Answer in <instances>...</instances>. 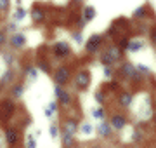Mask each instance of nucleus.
<instances>
[{
	"label": "nucleus",
	"mask_w": 156,
	"mask_h": 148,
	"mask_svg": "<svg viewBox=\"0 0 156 148\" xmlns=\"http://www.w3.org/2000/svg\"><path fill=\"white\" fill-rule=\"evenodd\" d=\"M73 39L76 40L78 44H80V42H82V35H80V33H75V35H73Z\"/></svg>",
	"instance_id": "nucleus-27"
},
{
	"label": "nucleus",
	"mask_w": 156,
	"mask_h": 148,
	"mask_svg": "<svg viewBox=\"0 0 156 148\" xmlns=\"http://www.w3.org/2000/svg\"><path fill=\"white\" fill-rule=\"evenodd\" d=\"M151 39H153V42H154V44H156V30H154V31H153V37H151Z\"/></svg>",
	"instance_id": "nucleus-28"
},
{
	"label": "nucleus",
	"mask_w": 156,
	"mask_h": 148,
	"mask_svg": "<svg viewBox=\"0 0 156 148\" xmlns=\"http://www.w3.org/2000/svg\"><path fill=\"white\" fill-rule=\"evenodd\" d=\"M118 101H120L122 106H128V105L132 103V96H130L128 92H122V94L118 96Z\"/></svg>",
	"instance_id": "nucleus-9"
},
{
	"label": "nucleus",
	"mask_w": 156,
	"mask_h": 148,
	"mask_svg": "<svg viewBox=\"0 0 156 148\" xmlns=\"http://www.w3.org/2000/svg\"><path fill=\"white\" fill-rule=\"evenodd\" d=\"M56 96L62 101V105H69V103H71V98H69V94H68V92L64 91L62 87H56Z\"/></svg>",
	"instance_id": "nucleus-5"
},
{
	"label": "nucleus",
	"mask_w": 156,
	"mask_h": 148,
	"mask_svg": "<svg viewBox=\"0 0 156 148\" xmlns=\"http://www.w3.org/2000/svg\"><path fill=\"white\" fill-rule=\"evenodd\" d=\"M125 122H127V120H125L123 115H113V119H111V125L115 129H123Z\"/></svg>",
	"instance_id": "nucleus-6"
},
{
	"label": "nucleus",
	"mask_w": 156,
	"mask_h": 148,
	"mask_svg": "<svg viewBox=\"0 0 156 148\" xmlns=\"http://www.w3.org/2000/svg\"><path fill=\"white\" fill-rule=\"evenodd\" d=\"M94 16H95L94 7H85V16H83V19H85V21H90V19H92Z\"/></svg>",
	"instance_id": "nucleus-15"
},
{
	"label": "nucleus",
	"mask_w": 156,
	"mask_h": 148,
	"mask_svg": "<svg viewBox=\"0 0 156 148\" xmlns=\"http://www.w3.org/2000/svg\"><path fill=\"white\" fill-rule=\"evenodd\" d=\"M56 80L59 82V84H66L68 80H69V72H68V68H59L56 72Z\"/></svg>",
	"instance_id": "nucleus-4"
},
{
	"label": "nucleus",
	"mask_w": 156,
	"mask_h": 148,
	"mask_svg": "<svg viewBox=\"0 0 156 148\" xmlns=\"http://www.w3.org/2000/svg\"><path fill=\"white\" fill-rule=\"evenodd\" d=\"M9 80H12V73H11V72H7V73L4 75V82H9Z\"/></svg>",
	"instance_id": "nucleus-25"
},
{
	"label": "nucleus",
	"mask_w": 156,
	"mask_h": 148,
	"mask_svg": "<svg viewBox=\"0 0 156 148\" xmlns=\"http://www.w3.org/2000/svg\"><path fill=\"white\" fill-rule=\"evenodd\" d=\"M64 131H68L69 134L75 136V132H76V120H66L64 122Z\"/></svg>",
	"instance_id": "nucleus-11"
},
{
	"label": "nucleus",
	"mask_w": 156,
	"mask_h": 148,
	"mask_svg": "<svg viewBox=\"0 0 156 148\" xmlns=\"http://www.w3.org/2000/svg\"><path fill=\"white\" fill-rule=\"evenodd\" d=\"M26 145H28L30 148H33L35 145H37V143H35V139H33V136H30V138H28V141H26Z\"/></svg>",
	"instance_id": "nucleus-21"
},
{
	"label": "nucleus",
	"mask_w": 156,
	"mask_h": 148,
	"mask_svg": "<svg viewBox=\"0 0 156 148\" xmlns=\"http://www.w3.org/2000/svg\"><path fill=\"white\" fill-rule=\"evenodd\" d=\"M75 84H76L78 87H82V89H85V87L90 84V77L89 73H85V72H82V73L76 75V79H75Z\"/></svg>",
	"instance_id": "nucleus-2"
},
{
	"label": "nucleus",
	"mask_w": 156,
	"mask_h": 148,
	"mask_svg": "<svg viewBox=\"0 0 156 148\" xmlns=\"http://www.w3.org/2000/svg\"><path fill=\"white\" fill-rule=\"evenodd\" d=\"M92 129H94V127H92L90 124H83V127H82V132H83V134H90V132H92Z\"/></svg>",
	"instance_id": "nucleus-18"
},
{
	"label": "nucleus",
	"mask_w": 156,
	"mask_h": 148,
	"mask_svg": "<svg viewBox=\"0 0 156 148\" xmlns=\"http://www.w3.org/2000/svg\"><path fill=\"white\" fill-rule=\"evenodd\" d=\"M54 52H56L57 56H68L69 54V46H68L66 42H59L54 46Z\"/></svg>",
	"instance_id": "nucleus-3"
},
{
	"label": "nucleus",
	"mask_w": 156,
	"mask_h": 148,
	"mask_svg": "<svg viewBox=\"0 0 156 148\" xmlns=\"http://www.w3.org/2000/svg\"><path fill=\"white\" fill-rule=\"evenodd\" d=\"M5 139L9 145H16L17 143V131L16 129H7L5 131Z\"/></svg>",
	"instance_id": "nucleus-7"
},
{
	"label": "nucleus",
	"mask_w": 156,
	"mask_h": 148,
	"mask_svg": "<svg viewBox=\"0 0 156 148\" xmlns=\"http://www.w3.org/2000/svg\"><path fill=\"white\" fill-rule=\"evenodd\" d=\"M12 92H14V96H21L23 94V86H16Z\"/></svg>",
	"instance_id": "nucleus-19"
},
{
	"label": "nucleus",
	"mask_w": 156,
	"mask_h": 148,
	"mask_svg": "<svg viewBox=\"0 0 156 148\" xmlns=\"http://www.w3.org/2000/svg\"><path fill=\"white\" fill-rule=\"evenodd\" d=\"M2 112L11 115L12 112H14V103H12V101H4V103H2Z\"/></svg>",
	"instance_id": "nucleus-13"
},
{
	"label": "nucleus",
	"mask_w": 156,
	"mask_h": 148,
	"mask_svg": "<svg viewBox=\"0 0 156 148\" xmlns=\"http://www.w3.org/2000/svg\"><path fill=\"white\" fill-rule=\"evenodd\" d=\"M101 44H102V37H101V35H94V37L87 42V51H89V52H95L101 47Z\"/></svg>",
	"instance_id": "nucleus-1"
},
{
	"label": "nucleus",
	"mask_w": 156,
	"mask_h": 148,
	"mask_svg": "<svg viewBox=\"0 0 156 148\" xmlns=\"http://www.w3.org/2000/svg\"><path fill=\"white\" fill-rule=\"evenodd\" d=\"M31 14H33V19L37 21V23H42V21L45 19V14H44V11H42L40 7H33V12H31Z\"/></svg>",
	"instance_id": "nucleus-10"
},
{
	"label": "nucleus",
	"mask_w": 156,
	"mask_h": 148,
	"mask_svg": "<svg viewBox=\"0 0 156 148\" xmlns=\"http://www.w3.org/2000/svg\"><path fill=\"white\" fill-rule=\"evenodd\" d=\"M24 35L23 33H16V35H12V39H11V42H12V46L14 47H17V49H19V47H23L24 46Z\"/></svg>",
	"instance_id": "nucleus-8"
},
{
	"label": "nucleus",
	"mask_w": 156,
	"mask_h": 148,
	"mask_svg": "<svg viewBox=\"0 0 156 148\" xmlns=\"http://www.w3.org/2000/svg\"><path fill=\"white\" fill-rule=\"evenodd\" d=\"M142 46H144V42H140V40H135V42H130V44H128V51L135 52V51H139V49H140Z\"/></svg>",
	"instance_id": "nucleus-14"
},
{
	"label": "nucleus",
	"mask_w": 156,
	"mask_h": 148,
	"mask_svg": "<svg viewBox=\"0 0 156 148\" xmlns=\"http://www.w3.org/2000/svg\"><path fill=\"white\" fill-rule=\"evenodd\" d=\"M92 113H94L95 117H99V119H102V117H104V112H102V110H94Z\"/></svg>",
	"instance_id": "nucleus-23"
},
{
	"label": "nucleus",
	"mask_w": 156,
	"mask_h": 148,
	"mask_svg": "<svg viewBox=\"0 0 156 148\" xmlns=\"http://www.w3.org/2000/svg\"><path fill=\"white\" fill-rule=\"evenodd\" d=\"M4 40H5V39H4V35L0 33V46H2V42H4Z\"/></svg>",
	"instance_id": "nucleus-29"
},
{
	"label": "nucleus",
	"mask_w": 156,
	"mask_h": 148,
	"mask_svg": "<svg viewBox=\"0 0 156 148\" xmlns=\"http://www.w3.org/2000/svg\"><path fill=\"white\" fill-rule=\"evenodd\" d=\"M95 98H97V101H99V103L104 101V96H102V92H97V94H95Z\"/></svg>",
	"instance_id": "nucleus-26"
},
{
	"label": "nucleus",
	"mask_w": 156,
	"mask_h": 148,
	"mask_svg": "<svg viewBox=\"0 0 156 148\" xmlns=\"http://www.w3.org/2000/svg\"><path fill=\"white\" fill-rule=\"evenodd\" d=\"M24 16H26V12L23 11V9H17V11H16V16H14V19H16V21H19V19H23Z\"/></svg>",
	"instance_id": "nucleus-17"
},
{
	"label": "nucleus",
	"mask_w": 156,
	"mask_h": 148,
	"mask_svg": "<svg viewBox=\"0 0 156 148\" xmlns=\"http://www.w3.org/2000/svg\"><path fill=\"white\" fill-rule=\"evenodd\" d=\"M108 52H109V56L113 57V61H118V59L122 57V52L118 51L116 47H111V49H109V51H108Z\"/></svg>",
	"instance_id": "nucleus-16"
},
{
	"label": "nucleus",
	"mask_w": 156,
	"mask_h": 148,
	"mask_svg": "<svg viewBox=\"0 0 156 148\" xmlns=\"http://www.w3.org/2000/svg\"><path fill=\"white\" fill-rule=\"evenodd\" d=\"M9 7V0H0V11H5Z\"/></svg>",
	"instance_id": "nucleus-20"
},
{
	"label": "nucleus",
	"mask_w": 156,
	"mask_h": 148,
	"mask_svg": "<svg viewBox=\"0 0 156 148\" xmlns=\"http://www.w3.org/2000/svg\"><path fill=\"white\" fill-rule=\"evenodd\" d=\"M97 131H99L101 136H104V138L111 136V127H109V124H104V122H102V124L99 125V129H97Z\"/></svg>",
	"instance_id": "nucleus-12"
},
{
	"label": "nucleus",
	"mask_w": 156,
	"mask_h": 148,
	"mask_svg": "<svg viewBox=\"0 0 156 148\" xmlns=\"http://www.w3.org/2000/svg\"><path fill=\"white\" fill-rule=\"evenodd\" d=\"M28 75H30V79H35V77H37V70H35V68H30V70H28Z\"/></svg>",
	"instance_id": "nucleus-24"
},
{
	"label": "nucleus",
	"mask_w": 156,
	"mask_h": 148,
	"mask_svg": "<svg viewBox=\"0 0 156 148\" xmlns=\"http://www.w3.org/2000/svg\"><path fill=\"white\" fill-rule=\"evenodd\" d=\"M50 136L57 138V127H56V125H52V127H50Z\"/></svg>",
	"instance_id": "nucleus-22"
}]
</instances>
